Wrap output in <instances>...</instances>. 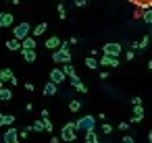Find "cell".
Masks as SVG:
<instances>
[{
    "label": "cell",
    "instance_id": "1",
    "mask_svg": "<svg viewBox=\"0 0 152 143\" xmlns=\"http://www.w3.org/2000/svg\"><path fill=\"white\" fill-rule=\"evenodd\" d=\"M69 42H61V46L52 52V60L56 64H65V62H71V50H69Z\"/></svg>",
    "mask_w": 152,
    "mask_h": 143
},
{
    "label": "cell",
    "instance_id": "2",
    "mask_svg": "<svg viewBox=\"0 0 152 143\" xmlns=\"http://www.w3.org/2000/svg\"><path fill=\"white\" fill-rule=\"evenodd\" d=\"M94 129H96V118L92 114H86L75 122V131H94Z\"/></svg>",
    "mask_w": 152,
    "mask_h": 143
},
{
    "label": "cell",
    "instance_id": "3",
    "mask_svg": "<svg viewBox=\"0 0 152 143\" xmlns=\"http://www.w3.org/2000/svg\"><path fill=\"white\" fill-rule=\"evenodd\" d=\"M61 139L67 141V143H73L77 139V133H75V122H67L61 131Z\"/></svg>",
    "mask_w": 152,
    "mask_h": 143
},
{
    "label": "cell",
    "instance_id": "4",
    "mask_svg": "<svg viewBox=\"0 0 152 143\" xmlns=\"http://www.w3.org/2000/svg\"><path fill=\"white\" fill-rule=\"evenodd\" d=\"M29 33H31V25L25 23V21L19 23V25H15V29H13V35H15V40H19V42H21L23 38H27Z\"/></svg>",
    "mask_w": 152,
    "mask_h": 143
},
{
    "label": "cell",
    "instance_id": "5",
    "mask_svg": "<svg viewBox=\"0 0 152 143\" xmlns=\"http://www.w3.org/2000/svg\"><path fill=\"white\" fill-rule=\"evenodd\" d=\"M121 44H115V42H106L104 46H102V54H108V56H117L119 58V54H121Z\"/></svg>",
    "mask_w": 152,
    "mask_h": 143
},
{
    "label": "cell",
    "instance_id": "6",
    "mask_svg": "<svg viewBox=\"0 0 152 143\" xmlns=\"http://www.w3.org/2000/svg\"><path fill=\"white\" fill-rule=\"evenodd\" d=\"M2 141H4V143H19V131L11 124V126L4 131V135H2Z\"/></svg>",
    "mask_w": 152,
    "mask_h": 143
},
{
    "label": "cell",
    "instance_id": "7",
    "mask_svg": "<svg viewBox=\"0 0 152 143\" xmlns=\"http://www.w3.org/2000/svg\"><path fill=\"white\" fill-rule=\"evenodd\" d=\"M98 64H102V66H119L121 62H119V58L117 56H108V54H102V58L98 60Z\"/></svg>",
    "mask_w": 152,
    "mask_h": 143
},
{
    "label": "cell",
    "instance_id": "8",
    "mask_svg": "<svg viewBox=\"0 0 152 143\" xmlns=\"http://www.w3.org/2000/svg\"><path fill=\"white\" fill-rule=\"evenodd\" d=\"M65 79H67V75L63 73V69H52V71H50V81H54L56 85L63 83Z\"/></svg>",
    "mask_w": 152,
    "mask_h": 143
},
{
    "label": "cell",
    "instance_id": "9",
    "mask_svg": "<svg viewBox=\"0 0 152 143\" xmlns=\"http://www.w3.org/2000/svg\"><path fill=\"white\" fill-rule=\"evenodd\" d=\"M13 21H15V15H11V13H0V27H2V29L11 27Z\"/></svg>",
    "mask_w": 152,
    "mask_h": 143
},
{
    "label": "cell",
    "instance_id": "10",
    "mask_svg": "<svg viewBox=\"0 0 152 143\" xmlns=\"http://www.w3.org/2000/svg\"><path fill=\"white\" fill-rule=\"evenodd\" d=\"M21 50H36V38L34 35H27L21 40Z\"/></svg>",
    "mask_w": 152,
    "mask_h": 143
},
{
    "label": "cell",
    "instance_id": "11",
    "mask_svg": "<svg viewBox=\"0 0 152 143\" xmlns=\"http://www.w3.org/2000/svg\"><path fill=\"white\" fill-rule=\"evenodd\" d=\"M56 91H58V85H56L54 81H48V83L44 85V95H46V98H52V95H56Z\"/></svg>",
    "mask_w": 152,
    "mask_h": 143
},
{
    "label": "cell",
    "instance_id": "12",
    "mask_svg": "<svg viewBox=\"0 0 152 143\" xmlns=\"http://www.w3.org/2000/svg\"><path fill=\"white\" fill-rule=\"evenodd\" d=\"M142 120H144V108H142V106H133L131 122H142Z\"/></svg>",
    "mask_w": 152,
    "mask_h": 143
},
{
    "label": "cell",
    "instance_id": "13",
    "mask_svg": "<svg viewBox=\"0 0 152 143\" xmlns=\"http://www.w3.org/2000/svg\"><path fill=\"white\" fill-rule=\"evenodd\" d=\"M21 54H23V60L25 62H36V58H38L36 50H21Z\"/></svg>",
    "mask_w": 152,
    "mask_h": 143
},
{
    "label": "cell",
    "instance_id": "14",
    "mask_svg": "<svg viewBox=\"0 0 152 143\" xmlns=\"http://www.w3.org/2000/svg\"><path fill=\"white\" fill-rule=\"evenodd\" d=\"M46 29H48V23H40V25H36V27H34V31H31V33H34V38H40V35H44V33H46Z\"/></svg>",
    "mask_w": 152,
    "mask_h": 143
},
{
    "label": "cell",
    "instance_id": "15",
    "mask_svg": "<svg viewBox=\"0 0 152 143\" xmlns=\"http://www.w3.org/2000/svg\"><path fill=\"white\" fill-rule=\"evenodd\" d=\"M148 46H150V35H144V38H142V42L137 44V52H140V54H142V52H146V50H148Z\"/></svg>",
    "mask_w": 152,
    "mask_h": 143
},
{
    "label": "cell",
    "instance_id": "16",
    "mask_svg": "<svg viewBox=\"0 0 152 143\" xmlns=\"http://www.w3.org/2000/svg\"><path fill=\"white\" fill-rule=\"evenodd\" d=\"M58 46H61V40H58L56 35H54V38H48V40H46V48H50V50H56Z\"/></svg>",
    "mask_w": 152,
    "mask_h": 143
},
{
    "label": "cell",
    "instance_id": "17",
    "mask_svg": "<svg viewBox=\"0 0 152 143\" xmlns=\"http://www.w3.org/2000/svg\"><path fill=\"white\" fill-rule=\"evenodd\" d=\"M7 48H9L11 52H17V50H21V42L13 38V40H9V42H7Z\"/></svg>",
    "mask_w": 152,
    "mask_h": 143
},
{
    "label": "cell",
    "instance_id": "18",
    "mask_svg": "<svg viewBox=\"0 0 152 143\" xmlns=\"http://www.w3.org/2000/svg\"><path fill=\"white\" fill-rule=\"evenodd\" d=\"M142 21H144L146 25H152V9L146 6V11H142Z\"/></svg>",
    "mask_w": 152,
    "mask_h": 143
},
{
    "label": "cell",
    "instance_id": "19",
    "mask_svg": "<svg viewBox=\"0 0 152 143\" xmlns=\"http://www.w3.org/2000/svg\"><path fill=\"white\" fill-rule=\"evenodd\" d=\"M86 143H98V135H96V129H94V131H86Z\"/></svg>",
    "mask_w": 152,
    "mask_h": 143
},
{
    "label": "cell",
    "instance_id": "20",
    "mask_svg": "<svg viewBox=\"0 0 152 143\" xmlns=\"http://www.w3.org/2000/svg\"><path fill=\"white\" fill-rule=\"evenodd\" d=\"M13 98V91L9 89V87H2V89H0V100H2V102H9Z\"/></svg>",
    "mask_w": 152,
    "mask_h": 143
},
{
    "label": "cell",
    "instance_id": "21",
    "mask_svg": "<svg viewBox=\"0 0 152 143\" xmlns=\"http://www.w3.org/2000/svg\"><path fill=\"white\" fill-rule=\"evenodd\" d=\"M86 66H88V69H92V71H94V69H98V66H100V64H98V60H96V58H94V56H92V54H90V56H88V58H86Z\"/></svg>",
    "mask_w": 152,
    "mask_h": 143
},
{
    "label": "cell",
    "instance_id": "22",
    "mask_svg": "<svg viewBox=\"0 0 152 143\" xmlns=\"http://www.w3.org/2000/svg\"><path fill=\"white\" fill-rule=\"evenodd\" d=\"M15 75H13V71L11 69H2V71H0V79H2V81H11Z\"/></svg>",
    "mask_w": 152,
    "mask_h": 143
},
{
    "label": "cell",
    "instance_id": "23",
    "mask_svg": "<svg viewBox=\"0 0 152 143\" xmlns=\"http://www.w3.org/2000/svg\"><path fill=\"white\" fill-rule=\"evenodd\" d=\"M69 110H71V112H79V110H81V102H79V100H71V102H69Z\"/></svg>",
    "mask_w": 152,
    "mask_h": 143
},
{
    "label": "cell",
    "instance_id": "24",
    "mask_svg": "<svg viewBox=\"0 0 152 143\" xmlns=\"http://www.w3.org/2000/svg\"><path fill=\"white\" fill-rule=\"evenodd\" d=\"M63 73L69 77V75H73V73H75V66H73L71 62H65V64H63Z\"/></svg>",
    "mask_w": 152,
    "mask_h": 143
},
{
    "label": "cell",
    "instance_id": "25",
    "mask_svg": "<svg viewBox=\"0 0 152 143\" xmlns=\"http://www.w3.org/2000/svg\"><path fill=\"white\" fill-rule=\"evenodd\" d=\"M31 131H36V133H42L44 131V120L40 118V120H36L34 124H31Z\"/></svg>",
    "mask_w": 152,
    "mask_h": 143
},
{
    "label": "cell",
    "instance_id": "26",
    "mask_svg": "<svg viewBox=\"0 0 152 143\" xmlns=\"http://www.w3.org/2000/svg\"><path fill=\"white\" fill-rule=\"evenodd\" d=\"M15 124V114H4V126Z\"/></svg>",
    "mask_w": 152,
    "mask_h": 143
},
{
    "label": "cell",
    "instance_id": "27",
    "mask_svg": "<svg viewBox=\"0 0 152 143\" xmlns=\"http://www.w3.org/2000/svg\"><path fill=\"white\" fill-rule=\"evenodd\" d=\"M73 87H75V89H77V91H79V93H88V87H86V85H83V83H81V81H79V83H77V85H73Z\"/></svg>",
    "mask_w": 152,
    "mask_h": 143
},
{
    "label": "cell",
    "instance_id": "28",
    "mask_svg": "<svg viewBox=\"0 0 152 143\" xmlns=\"http://www.w3.org/2000/svg\"><path fill=\"white\" fill-rule=\"evenodd\" d=\"M58 17H61V19H67V11H65V4H58Z\"/></svg>",
    "mask_w": 152,
    "mask_h": 143
},
{
    "label": "cell",
    "instance_id": "29",
    "mask_svg": "<svg viewBox=\"0 0 152 143\" xmlns=\"http://www.w3.org/2000/svg\"><path fill=\"white\" fill-rule=\"evenodd\" d=\"M42 120H44V131L50 133V131H52V122H50V118H42Z\"/></svg>",
    "mask_w": 152,
    "mask_h": 143
},
{
    "label": "cell",
    "instance_id": "30",
    "mask_svg": "<svg viewBox=\"0 0 152 143\" xmlns=\"http://www.w3.org/2000/svg\"><path fill=\"white\" fill-rule=\"evenodd\" d=\"M69 81H71V85H77V83H79L81 79H79V77L75 75V73H73V75H69Z\"/></svg>",
    "mask_w": 152,
    "mask_h": 143
},
{
    "label": "cell",
    "instance_id": "31",
    "mask_svg": "<svg viewBox=\"0 0 152 143\" xmlns=\"http://www.w3.org/2000/svg\"><path fill=\"white\" fill-rule=\"evenodd\" d=\"M102 131H104V135H110V133H113V126H110L108 122H104V124H102Z\"/></svg>",
    "mask_w": 152,
    "mask_h": 143
},
{
    "label": "cell",
    "instance_id": "32",
    "mask_svg": "<svg viewBox=\"0 0 152 143\" xmlns=\"http://www.w3.org/2000/svg\"><path fill=\"white\" fill-rule=\"evenodd\" d=\"M121 143H135V139H133L131 135H125V137L121 139Z\"/></svg>",
    "mask_w": 152,
    "mask_h": 143
},
{
    "label": "cell",
    "instance_id": "33",
    "mask_svg": "<svg viewBox=\"0 0 152 143\" xmlns=\"http://www.w3.org/2000/svg\"><path fill=\"white\" fill-rule=\"evenodd\" d=\"M125 58H127V60L131 62V60L135 58V52H133V50H127V54H125Z\"/></svg>",
    "mask_w": 152,
    "mask_h": 143
},
{
    "label": "cell",
    "instance_id": "34",
    "mask_svg": "<svg viewBox=\"0 0 152 143\" xmlns=\"http://www.w3.org/2000/svg\"><path fill=\"white\" fill-rule=\"evenodd\" d=\"M131 104H133V106H142V98H140V95H137V98H131Z\"/></svg>",
    "mask_w": 152,
    "mask_h": 143
},
{
    "label": "cell",
    "instance_id": "35",
    "mask_svg": "<svg viewBox=\"0 0 152 143\" xmlns=\"http://www.w3.org/2000/svg\"><path fill=\"white\" fill-rule=\"evenodd\" d=\"M88 4V0H75V6H79V9H83Z\"/></svg>",
    "mask_w": 152,
    "mask_h": 143
},
{
    "label": "cell",
    "instance_id": "36",
    "mask_svg": "<svg viewBox=\"0 0 152 143\" xmlns=\"http://www.w3.org/2000/svg\"><path fill=\"white\" fill-rule=\"evenodd\" d=\"M133 19H142V11H140V6L135 9V13H133Z\"/></svg>",
    "mask_w": 152,
    "mask_h": 143
},
{
    "label": "cell",
    "instance_id": "37",
    "mask_svg": "<svg viewBox=\"0 0 152 143\" xmlns=\"http://www.w3.org/2000/svg\"><path fill=\"white\" fill-rule=\"evenodd\" d=\"M119 129H121V131H127V129H129V122H121Z\"/></svg>",
    "mask_w": 152,
    "mask_h": 143
},
{
    "label": "cell",
    "instance_id": "38",
    "mask_svg": "<svg viewBox=\"0 0 152 143\" xmlns=\"http://www.w3.org/2000/svg\"><path fill=\"white\" fill-rule=\"evenodd\" d=\"M27 133H29V131H27V129H23V131L19 133V137H21V139H25V137H27Z\"/></svg>",
    "mask_w": 152,
    "mask_h": 143
},
{
    "label": "cell",
    "instance_id": "39",
    "mask_svg": "<svg viewBox=\"0 0 152 143\" xmlns=\"http://www.w3.org/2000/svg\"><path fill=\"white\" fill-rule=\"evenodd\" d=\"M100 79H102V81H104V79H108V73H106V71H102V73H100Z\"/></svg>",
    "mask_w": 152,
    "mask_h": 143
},
{
    "label": "cell",
    "instance_id": "40",
    "mask_svg": "<svg viewBox=\"0 0 152 143\" xmlns=\"http://www.w3.org/2000/svg\"><path fill=\"white\" fill-rule=\"evenodd\" d=\"M25 89L27 91H34V83H25Z\"/></svg>",
    "mask_w": 152,
    "mask_h": 143
},
{
    "label": "cell",
    "instance_id": "41",
    "mask_svg": "<svg viewBox=\"0 0 152 143\" xmlns=\"http://www.w3.org/2000/svg\"><path fill=\"white\" fill-rule=\"evenodd\" d=\"M0 126H4V114L0 112Z\"/></svg>",
    "mask_w": 152,
    "mask_h": 143
},
{
    "label": "cell",
    "instance_id": "42",
    "mask_svg": "<svg viewBox=\"0 0 152 143\" xmlns=\"http://www.w3.org/2000/svg\"><path fill=\"white\" fill-rule=\"evenodd\" d=\"M148 141H150V143H152V129H150V131H148Z\"/></svg>",
    "mask_w": 152,
    "mask_h": 143
},
{
    "label": "cell",
    "instance_id": "43",
    "mask_svg": "<svg viewBox=\"0 0 152 143\" xmlns=\"http://www.w3.org/2000/svg\"><path fill=\"white\" fill-rule=\"evenodd\" d=\"M50 143H58V137H52V139H50Z\"/></svg>",
    "mask_w": 152,
    "mask_h": 143
},
{
    "label": "cell",
    "instance_id": "44",
    "mask_svg": "<svg viewBox=\"0 0 152 143\" xmlns=\"http://www.w3.org/2000/svg\"><path fill=\"white\" fill-rule=\"evenodd\" d=\"M148 69H150V71H152V60H148Z\"/></svg>",
    "mask_w": 152,
    "mask_h": 143
},
{
    "label": "cell",
    "instance_id": "45",
    "mask_svg": "<svg viewBox=\"0 0 152 143\" xmlns=\"http://www.w3.org/2000/svg\"><path fill=\"white\" fill-rule=\"evenodd\" d=\"M2 87H4V81H2V79H0V89H2Z\"/></svg>",
    "mask_w": 152,
    "mask_h": 143
},
{
    "label": "cell",
    "instance_id": "46",
    "mask_svg": "<svg viewBox=\"0 0 152 143\" xmlns=\"http://www.w3.org/2000/svg\"><path fill=\"white\" fill-rule=\"evenodd\" d=\"M150 35H152V25H150Z\"/></svg>",
    "mask_w": 152,
    "mask_h": 143
}]
</instances>
